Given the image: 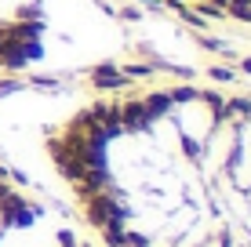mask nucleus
<instances>
[{"label": "nucleus", "mask_w": 251, "mask_h": 247, "mask_svg": "<svg viewBox=\"0 0 251 247\" xmlns=\"http://www.w3.org/2000/svg\"><path fill=\"white\" fill-rule=\"evenodd\" d=\"M44 157L106 247H251V95L124 80L51 127Z\"/></svg>", "instance_id": "1"}, {"label": "nucleus", "mask_w": 251, "mask_h": 247, "mask_svg": "<svg viewBox=\"0 0 251 247\" xmlns=\"http://www.w3.org/2000/svg\"><path fill=\"white\" fill-rule=\"evenodd\" d=\"M0 247H106L76 215L0 167Z\"/></svg>", "instance_id": "2"}]
</instances>
